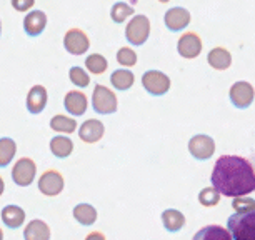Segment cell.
Masks as SVG:
<instances>
[{
	"instance_id": "obj_38",
	"label": "cell",
	"mask_w": 255,
	"mask_h": 240,
	"mask_svg": "<svg viewBox=\"0 0 255 240\" xmlns=\"http://www.w3.org/2000/svg\"><path fill=\"white\" fill-rule=\"evenodd\" d=\"M0 35H2V20H0Z\"/></svg>"
},
{
	"instance_id": "obj_8",
	"label": "cell",
	"mask_w": 255,
	"mask_h": 240,
	"mask_svg": "<svg viewBox=\"0 0 255 240\" xmlns=\"http://www.w3.org/2000/svg\"><path fill=\"white\" fill-rule=\"evenodd\" d=\"M229 97H230V102L237 109H247L252 105L255 99V89L252 87L250 82L239 80V82H235L232 87H230Z\"/></svg>"
},
{
	"instance_id": "obj_18",
	"label": "cell",
	"mask_w": 255,
	"mask_h": 240,
	"mask_svg": "<svg viewBox=\"0 0 255 240\" xmlns=\"http://www.w3.org/2000/svg\"><path fill=\"white\" fill-rule=\"evenodd\" d=\"M23 240H50V227L44 220H30L23 230Z\"/></svg>"
},
{
	"instance_id": "obj_15",
	"label": "cell",
	"mask_w": 255,
	"mask_h": 240,
	"mask_svg": "<svg viewBox=\"0 0 255 240\" xmlns=\"http://www.w3.org/2000/svg\"><path fill=\"white\" fill-rule=\"evenodd\" d=\"M47 100H49V94L44 85H33L27 94V110L33 115H38L44 112Z\"/></svg>"
},
{
	"instance_id": "obj_31",
	"label": "cell",
	"mask_w": 255,
	"mask_h": 240,
	"mask_svg": "<svg viewBox=\"0 0 255 240\" xmlns=\"http://www.w3.org/2000/svg\"><path fill=\"white\" fill-rule=\"evenodd\" d=\"M137 54L135 50L130 49V47H122V49H119L117 52V62L125 69H128V67H133L137 65Z\"/></svg>"
},
{
	"instance_id": "obj_25",
	"label": "cell",
	"mask_w": 255,
	"mask_h": 240,
	"mask_svg": "<svg viewBox=\"0 0 255 240\" xmlns=\"http://www.w3.org/2000/svg\"><path fill=\"white\" fill-rule=\"evenodd\" d=\"M50 128L59 133H74L77 130V120L64 114L54 115L50 119Z\"/></svg>"
},
{
	"instance_id": "obj_29",
	"label": "cell",
	"mask_w": 255,
	"mask_h": 240,
	"mask_svg": "<svg viewBox=\"0 0 255 240\" xmlns=\"http://www.w3.org/2000/svg\"><path fill=\"white\" fill-rule=\"evenodd\" d=\"M199 202L204 207H215L220 202V192L214 187H205L199 194Z\"/></svg>"
},
{
	"instance_id": "obj_21",
	"label": "cell",
	"mask_w": 255,
	"mask_h": 240,
	"mask_svg": "<svg viewBox=\"0 0 255 240\" xmlns=\"http://www.w3.org/2000/svg\"><path fill=\"white\" fill-rule=\"evenodd\" d=\"M162 224L168 232H179L185 225V215L180 210L167 209L162 212Z\"/></svg>"
},
{
	"instance_id": "obj_20",
	"label": "cell",
	"mask_w": 255,
	"mask_h": 240,
	"mask_svg": "<svg viewBox=\"0 0 255 240\" xmlns=\"http://www.w3.org/2000/svg\"><path fill=\"white\" fill-rule=\"evenodd\" d=\"M110 82H112V87L115 90L125 92V90L132 89L133 82H135V75H133V72L128 69H117L112 72V75H110Z\"/></svg>"
},
{
	"instance_id": "obj_6",
	"label": "cell",
	"mask_w": 255,
	"mask_h": 240,
	"mask_svg": "<svg viewBox=\"0 0 255 240\" xmlns=\"http://www.w3.org/2000/svg\"><path fill=\"white\" fill-rule=\"evenodd\" d=\"M142 85L150 95L160 97L170 90V79L160 70H147L142 75Z\"/></svg>"
},
{
	"instance_id": "obj_22",
	"label": "cell",
	"mask_w": 255,
	"mask_h": 240,
	"mask_svg": "<svg viewBox=\"0 0 255 240\" xmlns=\"http://www.w3.org/2000/svg\"><path fill=\"white\" fill-rule=\"evenodd\" d=\"M192 240H232V235L227 229L220 225H207L194 235Z\"/></svg>"
},
{
	"instance_id": "obj_3",
	"label": "cell",
	"mask_w": 255,
	"mask_h": 240,
	"mask_svg": "<svg viewBox=\"0 0 255 240\" xmlns=\"http://www.w3.org/2000/svg\"><path fill=\"white\" fill-rule=\"evenodd\" d=\"M150 37V20L147 15H132L125 27V38L132 45H143Z\"/></svg>"
},
{
	"instance_id": "obj_24",
	"label": "cell",
	"mask_w": 255,
	"mask_h": 240,
	"mask_svg": "<svg viewBox=\"0 0 255 240\" xmlns=\"http://www.w3.org/2000/svg\"><path fill=\"white\" fill-rule=\"evenodd\" d=\"M50 152L57 158H67L74 152V142L67 135H55L50 140Z\"/></svg>"
},
{
	"instance_id": "obj_23",
	"label": "cell",
	"mask_w": 255,
	"mask_h": 240,
	"mask_svg": "<svg viewBox=\"0 0 255 240\" xmlns=\"http://www.w3.org/2000/svg\"><path fill=\"white\" fill-rule=\"evenodd\" d=\"M74 219L84 227H90L97 222V210L90 204H79L74 207Z\"/></svg>"
},
{
	"instance_id": "obj_7",
	"label": "cell",
	"mask_w": 255,
	"mask_h": 240,
	"mask_svg": "<svg viewBox=\"0 0 255 240\" xmlns=\"http://www.w3.org/2000/svg\"><path fill=\"white\" fill-rule=\"evenodd\" d=\"M37 185H38L40 194H44L45 197H57L64 190L65 180H64V175H62L59 170L50 169V170H45L44 174L40 175Z\"/></svg>"
},
{
	"instance_id": "obj_5",
	"label": "cell",
	"mask_w": 255,
	"mask_h": 240,
	"mask_svg": "<svg viewBox=\"0 0 255 240\" xmlns=\"http://www.w3.org/2000/svg\"><path fill=\"white\" fill-rule=\"evenodd\" d=\"M37 175V165L30 157H22L12 167V180L18 187H28L33 184Z\"/></svg>"
},
{
	"instance_id": "obj_35",
	"label": "cell",
	"mask_w": 255,
	"mask_h": 240,
	"mask_svg": "<svg viewBox=\"0 0 255 240\" xmlns=\"http://www.w3.org/2000/svg\"><path fill=\"white\" fill-rule=\"evenodd\" d=\"M3 190H5V182H3V179L0 177V197H2Z\"/></svg>"
},
{
	"instance_id": "obj_30",
	"label": "cell",
	"mask_w": 255,
	"mask_h": 240,
	"mask_svg": "<svg viewBox=\"0 0 255 240\" xmlns=\"http://www.w3.org/2000/svg\"><path fill=\"white\" fill-rule=\"evenodd\" d=\"M69 79H70V82L77 85L79 89H85L90 85V77L82 67H72L69 70Z\"/></svg>"
},
{
	"instance_id": "obj_17",
	"label": "cell",
	"mask_w": 255,
	"mask_h": 240,
	"mask_svg": "<svg viewBox=\"0 0 255 240\" xmlns=\"http://www.w3.org/2000/svg\"><path fill=\"white\" fill-rule=\"evenodd\" d=\"M0 217H2V222L5 224L7 229H18L25 222V210L18 205H7L2 209Z\"/></svg>"
},
{
	"instance_id": "obj_14",
	"label": "cell",
	"mask_w": 255,
	"mask_h": 240,
	"mask_svg": "<svg viewBox=\"0 0 255 240\" xmlns=\"http://www.w3.org/2000/svg\"><path fill=\"white\" fill-rule=\"evenodd\" d=\"M105 127L104 123L97 119H89L79 127V137L85 143H95L104 137Z\"/></svg>"
},
{
	"instance_id": "obj_33",
	"label": "cell",
	"mask_w": 255,
	"mask_h": 240,
	"mask_svg": "<svg viewBox=\"0 0 255 240\" xmlns=\"http://www.w3.org/2000/svg\"><path fill=\"white\" fill-rule=\"evenodd\" d=\"M10 3H12L13 10H17V12H28L33 7L35 0H10Z\"/></svg>"
},
{
	"instance_id": "obj_28",
	"label": "cell",
	"mask_w": 255,
	"mask_h": 240,
	"mask_svg": "<svg viewBox=\"0 0 255 240\" xmlns=\"http://www.w3.org/2000/svg\"><path fill=\"white\" fill-rule=\"evenodd\" d=\"M85 67H87V70L90 74L102 75L104 72L109 69V62L102 54H90L87 55V59H85Z\"/></svg>"
},
{
	"instance_id": "obj_2",
	"label": "cell",
	"mask_w": 255,
	"mask_h": 240,
	"mask_svg": "<svg viewBox=\"0 0 255 240\" xmlns=\"http://www.w3.org/2000/svg\"><path fill=\"white\" fill-rule=\"evenodd\" d=\"M227 230L232 235V240H255V210L249 214L230 215Z\"/></svg>"
},
{
	"instance_id": "obj_32",
	"label": "cell",
	"mask_w": 255,
	"mask_h": 240,
	"mask_svg": "<svg viewBox=\"0 0 255 240\" xmlns=\"http://www.w3.org/2000/svg\"><path fill=\"white\" fill-rule=\"evenodd\" d=\"M232 207L235 210V214H249L255 210V200L250 199V197H234Z\"/></svg>"
},
{
	"instance_id": "obj_34",
	"label": "cell",
	"mask_w": 255,
	"mask_h": 240,
	"mask_svg": "<svg viewBox=\"0 0 255 240\" xmlns=\"http://www.w3.org/2000/svg\"><path fill=\"white\" fill-rule=\"evenodd\" d=\"M85 240H107V239H105V235L102 232H90L87 234Z\"/></svg>"
},
{
	"instance_id": "obj_26",
	"label": "cell",
	"mask_w": 255,
	"mask_h": 240,
	"mask_svg": "<svg viewBox=\"0 0 255 240\" xmlns=\"http://www.w3.org/2000/svg\"><path fill=\"white\" fill-rule=\"evenodd\" d=\"M17 152V143L10 137L0 138V167H7L13 160Z\"/></svg>"
},
{
	"instance_id": "obj_16",
	"label": "cell",
	"mask_w": 255,
	"mask_h": 240,
	"mask_svg": "<svg viewBox=\"0 0 255 240\" xmlns=\"http://www.w3.org/2000/svg\"><path fill=\"white\" fill-rule=\"evenodd\" d=\"M47 27V15L42 10L28 12L23 18V28L28 37H38Z\"/></svg>"
},
{
	"instance_id": "obj_37",
	"label": "cell",
	"mask_w": 255,
	"mask_h": 240,
	"mask_svg": "<svg viewBox=\"0 0 255 240\" xmlns=\"http://www.w3.org/2000/svg\"><path fill=\"white\" fill-rule=\"evenodd\" d=\"M158 2H162V3H167V2H170V0H158Z\"/></svg>"
},
{
	"instance_id": "obj_13",
	"label": "cell",
	"mask_w": 255,
	"mask_h": 240,
	"mask_svg": "<svg viewBox=\"0 0 255 240\" xmlns=\"http://www.w3.org/2000/svg\"><path fill=\"white\" fill-rule=\"evenodd\" d=\"M64 107L70 115L74 117H80V115L85 114V110L89 107V100L87 95L80 90H70V92L65 94L64 99Z\"/></svg>"
},
{
	"instance_id": "obj_11",
	"label": "cell",
	"mask_w": 255,
	"mask_h": 240,
	"mask_svg": "<svg viewBox=\"0 0 255 240\" xmlns=\"http://www.w3.org/2000/svg\"><path fill=\"white\" fill-rule=\"evenodd\" d=\"M177 52L184 59H197L202 52V38L195 32L182 33L179 42H177Z\"/></svg>"
},
{
	"instance_id": "obj_12",
	"label": "cell",
	"mask_w": 255,
	"mask_h": 240,
	"mask_svg": "<svg viewBox=\"0 0 255 240\" xmlns=\"http://www.w3.org/2000/svg\"><path fill=\"white\" fill-rule=\"evenodd\" d=\"M192 15L190 12L187 10L184 7H174V8H168L163 15V23L170 32H179L184 30L190 25Z\"/></svg>"
},
{
	"instance_id": "obj_4",
	"label": "cell",
	"mask_w": 255,
	"mask_h": 240,
	"mask_svg": "<svg viewBox=\"0 0 255 240\" xmlns=\"http://www.w3.org/2000/svg\"><path fill=\"white\" fill-rule=\"evenodd\" d=\"M92 109L100 115L115 114L119 109L117 95H115L109 87L97 84L92 92Z\"/></svg>"
},
{
	"instance_id": "obj_19",
	"label": "cell",
	"mask_w": 255,
	"mask_h": 240,
	"mask_svg": "<svg viewBox=\"0 0 255 240\" xmlns=\"http://www.w3.org/2000/svg\"><path fill=\"white\" fill-rule=\"evenodd\" d=\"M207 62H209V65L215 70H227L229 67L232 65V55H230V52L227 49H224V47H215V49H212L209 52V55H207Z\"/></svg>"
},
{
	"instance_id": "obj_10",
	"label": "cell",
	"mask_w": 255,
	"mask_h": 240,
	"mask_svg": "<svg viewBox=\"0 0 255 240\" xmlns=\"http://www.w3.org/2000/svg\"><path fill=\"white\" fill-rule=\"evenodd\" d=\"M189 152L197 160H209L215 153V140L205 133L194 135L189 140Z\"/></svg>"
},
{
	"instance_id": "obj_1",
	"label": "cell",
	"mask_w": 255,
	"mask_h": 240,
	"mask_svg": "<svg viewBox=\"0 0 255 240\" xmlns=\"http://www.w3.org/2000/svg\"><path fill=\"white\" fill-rule=\"evenodd\" d=\"M214 189L225 197H242L255 192V169L240 155H222L210 175Z\"/></svg>"
},
{
	"instance_id": "obj_36",
	"label": "cell",
	"mask_w": 255,
	"mask_h": 240,
	"mask_svg": "<svg viewBox=\"0 0 255 240\" xmlns=\"http://www.w3.org/2000/svg\"><path fill=\"white\" fill-rule=\"evenodd\" d=\"M0 240H3V230L0 229Z\"/></svg>"
},
{
	"instance_id": "obj_9",
	"label": "cell",
	"mask_w": 255,
	"mask_h": 240,
	"mask_svg": "<svg viewBox=\"0 0 255 240\" xmlns=\"http://www.w3.org/2000/svg\"><path fill=\"white\" fill-rule=\"evenodd\" d=\"M64 47L70 55H84L90 49L89 35L80 28H70L64 35Z\"/></svg>"
},
{
	"instance_id": "obj_27",
	"label": "cell",
	"mask_w": 255,
	"mask_h": 240,
	"mask_svg": "<svg viewBox=\"0 0 255 240\" xmlns=\"http://www.w3.org/2000/svg\"><path fill=\"white\" fill-rule=\"evenodd\" d=\"M132 15H135V10H133L132 5H128V3H125V2H115L112 8H110V18H112L115 23H124Z\"/></svg>"
}]
</instances>
